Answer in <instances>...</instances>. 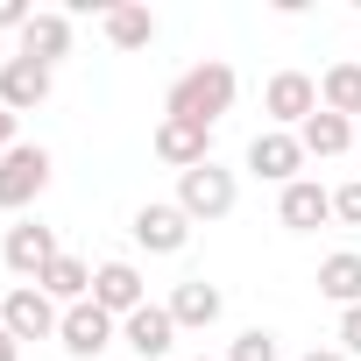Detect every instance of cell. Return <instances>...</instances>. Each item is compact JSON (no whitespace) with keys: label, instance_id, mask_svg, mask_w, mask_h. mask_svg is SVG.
<instances>
[{"label":"cell","instance_id":"obj_11","mask_svg":"<svg viewBox=\"0 0 361 361\" xmlns=\"http://www.w3.org/2000/svg\"><path fill=\"white\" fill-rule=\"evenodd\" d=\"M50 85H57L50 64H36V57H0V106H8V114H36V106L50 99Z\"/></svg>","mask_w":361,"mask_h":361},{"label":"cell","instance_id":"obj_26","mask_svg":"<svg viewBox=\"0 0 361 361\" xmlns=\"http://www.w3.org/2000/svg\"><path fill=\"white\" fill-rule=\"evenodd\" d=\"M15 121H22V114H8V106H0V156L15 149Z\"/></svg>","mask_w":361,"mask_h":361},{"label":"cell","instance_id":"obj_19","mask_svg":"<svg viewBox=\"0 0 361 361\" xmlns=\"http://www.w3.org/2000/svg\"><path fill=\"white\" fill-rule=\"evenodd\" d=\"M319 298H333L340 312L361 305V255H354V248H340V255L319 262Z\"/></svg>","mask_w":361,"mask_h":361},{"label":"cell","instance_id":"obj_22","mask_svg":"<svg viewBox=\"0 0 361 361\" xmlns=\"http://www.w3.org/2000/svg\"><path fill=\"white\" fill-rule=\"evenodd\" d=\"M227 361H283V340H276L269 326H248V333H234Z\"/></svg>","mask_w":361,"mask_h":361},{"label":"cell","instance_id":"obj_28","mask_svg":"<svg viewBox=\"0 0 361 361\" xmlns=\"http://www.w3.org/2000/svg\"><path fill=\"white\" fill-rule=\"evenodd\" d=\"M298 361H347L340 347H312V354H298Z\"/></svg>","mask_w":361,"mask_h":361},{"label":"cell","instance_id":"obj_27","mask_svg":"<svg viewBox=\"0 0 361 361\" xmlns=\"http://www.w3.org/2000/svg\"><path fill=\"white\" fill-rule=\"evenodd\" d=\"M0 361H22V340H15L8 326H0Z\"/></svg>","mask_w":361,"mask_h":361},{"label":"cell","instance_id":"obj_29","mask_svg":"<svg viewBox=\"0 0 361 361\" xmlns=\"http://www.w3.org/2000/svg\"><path fill=\"white\" fill-rule=\"evenodd\" d=\"M192 361H213V354H192Z\"/></svg>","mask_w":361,"mask_h":361},{"label":"cell","instance_id":"obj_18","mask_svg":"<svg viewBox=\"0 0 361 361\" xmlns=\"http://www.w3.org/2000/svg\"><path fill=\"white\" fill-rule=\"evenodd\" d=\"M319 106L340 114V121H361V64H354V57L326 64V78H319Z\"/></svg>","mask_w":361,"mask_h":361},{"label":"cell","instance_id":"obj_4","mask_svg":"<svg viewBox=\"0 0 361 361\" xmlns=\"http://www.w3.org/2000/svg\"><path fill=\"white\" fill-rule=\"evenodd\" d=\"M128 234H135V248H149V255H177V248L192 241V220H185L177 199H149V206H135Z\"/></svg>","mask_w":361,"mask_h":361},{"label":"cell","instance_id":"obj_6","mask_svg":"<svg viewBox=\"0 0 361 361\" xmlns=\"http://www.w3.org/2000/svg\"><path fill=\"white\" fill-rule=\"evenodd\" d=\"M57 340H64V354H71V361H99V354L121 340V319H114V312H99V305L85 298V305H71V312H64Z\"/></svg>","mask_w":361,"mask_h":361},{"label":"cell","instance_id":"obj_2","mask_svg":"<svg viewBox=\"0 0 361 361\" xmlns=\"http://www.w3.org/2000/svg\"><path fill=\"white\" fill-rule=\"evenodd\" d=\"M177 206H185V220L199 227H213V220H227L234 206H241V177L227 170V163H199V170H185L177 177Z\"/></svg>","mask_w":361,"mask_h":361},{"label":"cell","instance_id":"obj_17","mask_svg":"<svg viewBox=\"0 0 361 361\" xmlns=\"http://www.w3.org/2000/svg\"><path fill=\"white\" fill-rule=\"evenodd\" d=\"M36 290H43V298H57V305L71 312V305H85V298H92V262L64 248V255H57L43 276H36Z\"/></svg>","mask_w":361,"mask_h":361},{"label":"cell","instance_id":"obj_3","mask_svg":"<svg viewBox=\"0 0 361 361\" xmlns=\"http://www.w3.org/2000/svg\"><path fill=\"white\" fill-rule=\"evenodd\" d=\"M50 149L43 142H15L8 156H0V213H29L43 192H50Z\"/></svg>","mask_w":361,"mask_h":361},{"label":"cell","instance_id":"obj_7","mask_svg":"<svg viewBox=\"0 0 361 361\" xmlns=\"http://www.w3.org/2000/svg\"><path fill=\"white\" fill-rule=\"evenodd\" d=\"M57 255H64V248H57V234H50L43 220H15V227H8V241H0V262H8L22 283H36Z\"/></svg>","mask_w":361,"mask_h":361},{"label":"cell","instance_id":"obj_12","mask_svg":"<svg viewBox=\"0 0 361 361\" xmlns=\"http://www.w3.org/2000/svg\"><path fill=\"white\" fill-rule=\"evenodd\" d=\"M92 305H99V312H114V319L142 312V305H149L142 269H135V262H121V255H114V262H99V269H92Z\"/></svg>","mask_w":361,"mask_h":361},{"label":"cell","instance_id":"obj_24","mask_svg":"<svg viewBox=\"0 0 361 361\" xmlns=\"http://www.w3.org/2000/svg\"><path fill=\"white\" fill-rule=\"evenodd\" d=\"M340 354H347V361H361V305H354V312H340Z\"/></svg>","mask_w":361,"mask_h":361},{"label":"cell","instance_id":"obj_23","mask_svg":"<svg viewBox=\"0 0 361 361\" xmlns=\"http://www.w3.org/2000/svg\"><path fill=\"white\" fill-rule=\"evenodd\" d=\"M333 220L340 227H361V177H347V185L333 192Z\"/></svg>","mask_w":361,"mask_h":361},{"label":"cell","instance_id":"obj_21","mask_svg":"<svg viewBox=\"0 0 361 361\" xmlns=\"http://www.w3.org/2000/svg\"><path fill=\"white\" fill-rule=\"evenodd\" d=\"M298 142H305V156H347L354 149V121H340V114H312L305 128H298Z\"/></svg>","mask_w":361,"mask_h":361},{"label":"cell","instance_id":"obj_20","mask_svg":"<svg viewBox=\"0 0 361 361\" xmlns=\"http://www.w3.org/2000/svg\"><path fill=\"white\" fill-rule=\"evenodd\" d=\"M99 29H106L114 50H149V43H156V15H149V8H106Z\"/></svg>","mask_w":361,"mask_h":361},{"label":"cell","instance_id":"obj_1","mask_svg":"<svg viewBox=\"0 0 361 361\" xmlns=\"http://www.w3.org/2000/svg\"><path fill=\"white\" fill-rule=\"evenodd\" d=\"M234 92H241L234 64L206 57V64H192V71H177V78H170V92H163V114H177V121H199V128H220V114H234Z\"/></svg>","mask_w":361,"mask_h":361},{"label":"cell","instance_id":"obj_15","mask_svg":"<svg viewBox=\"0 0 361 361\" xmlns=\"http://www.w3.org/2000/svg\"><path fill=\"white\" fill-rule=\"evenodd\" d=\"M276 220H283L290 234H312V227L333 220V192L312 185V177H298V185H283V199H276Z\"/></svg>","mask_w":361,"mask_h":361},{"label":"cell","instance_id":"obj_8","mask_svg":"<svg viewBox=\"0 0 361 361\" xmlns=\"http://www.w3.org/2000/svg\"><path fill=\"white\" fill-rule=\"evenodd\" d=\"M248 170L262 177V185H298V170H305V142L290 128H262L248 142Z\"/></svg>","mask_w":361,"mask_h":361},{"label":"cell","instance_id":"obj_10","mask_svg":"<svg viewBox=\"0 0 361 361\" xmlns=\"http://www.w3.org/2000/svg\"><path fill=\"white\" fill-rule=\"evenodd\" d=\"M156 156L185 177V170H199V163H213V128H199V121H177V114H163L156 121Z\"/></svg>","mask_w":361,"mask_h":361},{"label":"cell","instance_id":"obj_14","mask_svg":"<svg viewBox=\"0 0 361 361\" xmlns=\"http://www.w3.org/2000/svg\"><path fill=\"white\" fill-rule=\"evenodd\" d=\"M170 319H177V333H206V326H220V312H227V298H220V283H206V276H185L170 298Z\"/></svg>","mask_w":361,"mask_h":361},{"label":"cell","instance_id":"obj_5","mask_svg":"<svg viewBox=\"0 0 361 361\" xmlns=\"http://www.w3.org/2000/svg\"><path fill=\"white\" fill-rule=\"evenodd\" d=\"M0 326H8L15 340H57L64 312H57V298H43L36 283H15L8 298H0Z\"/></svg>","mask_w":361,"mask_h":361},{"label":"cell","instance_id":"obj_9","mask_svg":"<svg viewBox=\"0 0 361 361\" xmlns=\"http://www.w3.org/2000/svg\"><path fill=\"white\" fill-rule=\"evenodd\" d=\"M262 114H269L276 128H305V121L319 114V78H305V71H276V78L262 85Z\"/></svg>","mask_w":361,"mask_h":361},{"label":"cell","instance_id":"obj_25","mask_svg":"<svg viewBox=\"0 0 361 361\" xmlns=\"http://www.w3.org/2000/svg\"><path fill=\"white\" fill-rule=\"evenodd\" d=\"M29 15H36L29 0H0V29H15V36H22V29H29Z\"/></svg>","mask_w":361,"mask_h":361},{"label":"cell","instance_id":"obj_30","mask_svg":"<svg viewBox=\"0 0 361 361\" xmlns=\"http://www.w3.org/2000/svg\"><path fill=\"white\" fill-rule=\"evenodd\" d=\"M354 142H361V121H354Z\"/></svg>","mask_w":361,"mask_h":361},{"label":"cell","instance_id":"obj_13","mask_svg":"<svg viewBox=\"0 0 361 361\" xmlns=\"http://www.w3.org/2000/svg\"><path fill=\"white\" fill-rule=\"evenodd\" d=\"M121 340H128L135 361H170V347H177V319H170V305H142V312H128V319H121Z\"/></svg>","mask_w":361,"mask_h":361},{"label":"cell","instance_id":"obj_16","mask_svg":"<svg viewBox=\"0 0 361 361\" xmlns=\"http://www.w3.org/2000/svg\"><path fill=\"white\" fill-rule=\"evenodd\" d=\"M15 57H36V64H64L71 57V15H29V29H22V50Z\"/></svg>","mask_w":361,"mask_h":361}]
</instances>
